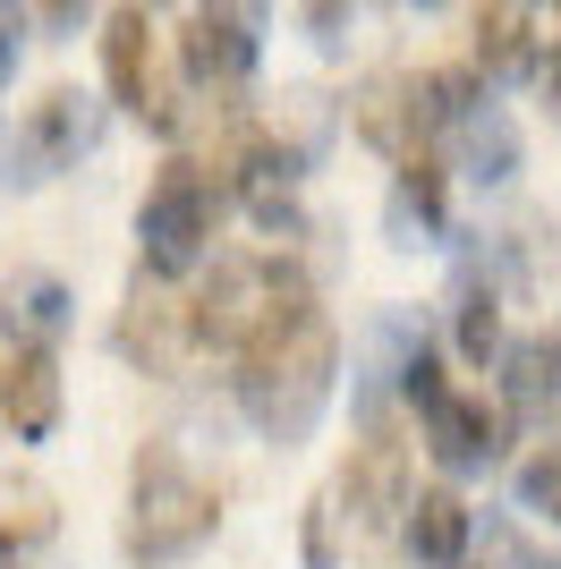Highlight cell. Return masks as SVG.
Masks as SVG:
<instances>
[{
    "mask_svg": "<svg viewBox=\"0 0 561 569\" xmlns=\"http://www.w3.org/2000/svg\"><path fill=\"white\" fill-rule=\"evenodd\" d=\"M315 315V289H306L298 263L280 256H222L205 272V289L187 298V349H222V357H256L280 332H298Z\"/></svg>",
    "mask_w": 561,
    "mask_h": 569,
    "instance_id": "obj_1",
    "label": "cell"
},
{
    "mask_svg": "<svg viewBox=\"0 0 561 569\" xmlns=\"http://www.w3.org/2000/svg\"><path fill=\"white\" fill-rule=\"evenodd\" d=\"M332 382H341V332L324 323V307L306 315L298 332H280L273 349L238 357V400H247L256 433L280 442V451L315 433V417L332 408Z\"/></svg>",
    "mask_w": 561,
    "mask_h": 569,
    "instance_id": "obj_2",
    "label": "cell"
},
{
    "mask_svg": "<svg viewBox=\"0 0 561 569\" xmlns=\"http://www.w3.org/2000/svg\"><path fill=\"white\" fill-rule=\"evenodd\" d=\"M222 527V493L187 468L170 442H137L128 468V552L137 561H179Z\"/></svg>",
    "mask_w": 561,
    "mask_h": 569,
    "instance_id": "obj_3",
    "label": "cell"
},
{
    "mask_svg": "<svg viewBox=\"0 0 561 569\" xmlns=\"http://www.w3.org/2000/svg\"><path fill=\"white\" fill-rule=\"evenodd\" d=\"M213 230H222V179L213 162H187L170 153L154 170V188L137 204V256H145V281H187L196 263H205Z\"/></svg>",
    "mask_w": 561,
    "mask_h": 569,
    "instance_id": "obj_4",
    "label": "cell"
},
{
    "mask_svg": "<svg viewBox=\"0 0 561 569\" xmlns=\"http://www.w3.org/2000/svg\"><path fill=\"white\" fill-rule=\"evenodd\" d=\"M94 137H102V111H94L86 94H69V86H51L43 102H26L18 137H9V179H18V188H43V179L86 162Z\"/></svg>",
    "mask_w": 561,
    "mask_h": 569,
    "instance_id": "obj_5",
    "label": "cell"
},
{
    "mask_svg": "<svg viewBox=\"0 0 561 569\" xmlns=\"http://www.w3.org/2000/svg\"><path fill=\"white\" fill-rule=\"evenodd\" d=\"M476 69L502 86L561 69V0H485L476 18Z\"/></svg>",
    "mask_w": 561,
    "mask_h": 569,
    "instance_id": "obj_6",
    "label": "cell"
},
{
    "mask_svg": "<svg viewBox=\"0 0 561 569\" xmlns=\"http://www.w3.org/2000/svg\"><path fill=\"white\" fill-rule=\"evenodd\" d=\"M179 77L196 94H238L256 77V18L230 0H196L179 18Z\"/></svg>",
    "mask_w": 561,
    "mask_h": 569,
    "instance_id": "obj_7",
    "label": "cell"
},
{
    "mask_svg": "<svg viewBox=\"0 0 561 569\" xmlns=\"http://www.w3.org/2000/svg\"><path fill=\"white\" fill-rule=\"evenodd\" d=\"M341 519L350 527H392L400 510H409V442H400V433H383L374 426L366 442H350V459H341Z\"/></svg>",
    "mask_w": 561,
    "mask_h": 569,
    "instance_id": "obj_8",
    "label": "cell"
},
{
    "mask_svg": "<svg viewBox=\"0 0 561 569\" xmlns=\"http://www.w3.org/2000/svg\"><path fill=\"white\" fill-rule=\"evenodd\" d=\"M417 426H425V451L443 459V468H485V459H502V408L460 391V382H443V391L417 408Z\"/></svg>",
    "mask_w": 561,
    "mask_h": 569,
    "instance_id": "obj_9",
    "label": "cell"
},
{
    "mask_svg": "<svg viewBox=\"0 0 561 569\" xmlns=\"http://www.w3.org/2000/svg\"><path fill=\"white\" fill-rule=\"evenodd\" d=\"M0 426L18 442H51V426H60V357L35 340H18L0 366Z\"/></svg>",
    "mask_w": 561,
    "mask_h": 569,
    "instance_id": "obj_10",
    "label": "cell"
},
{
    "mask_svg": "<svg viewBox=\"0 0 561 569\" xmlns=\"http://www.w3.org/2000/svg\"><path fill=\"white\" fill-rule=\"evenodd\" d=\"M111 340H119V357H128V366H145L154 382H170V375L187 366V307L137 281V298L119 307V332H111Z\"/></svg>",
    "mask_w": 561,
    "mask_h": 569,
    "instance_id": "obj_11",
    "label": "cell"
},
{
    "mask_svg": "<svg viewBox=\"0 0 561 569\" xmlns=\"http://www.w3.org/2000/svg\"><path fill=\"white\" fill-rule=\"evenodd\" d=\"M102 86H111L119 111L145 119V102H154V18H145V0H119L102 18Z\"/></svg>",
    "mask_w": 561,
    "mask_h": 569,
    "instance_id": "obj_12",
    "label": "cell"
},
{
    "mask_svg": "<svg viewBox=\"0 0 561 569\" xmlns=\"http://www.w3.org/2000/svg\"><path fill=\"white\" fill-rule=\"evenodd\" d=\"M468 545H476V519H468V501L451 485H425L409 501V561L417 569H460Z\"/></svg>",
    "mask_w": 561,
    "mask_h": 569,
    "instance_id": "obj_13",
    "label": "cell"
},
{
    "mask_svg": "<svg viewBox=\"0 0 561 569\" xmlns=\"http://www.w3.org/2000/svg\"><path fill=\"white\" fill-rule=\"evenodd\" d=\"M51 527H60V493L35 468H0V561L51 545Z\"/></svg>",
    "mask_w": 561,
    "mask_h": 569,
    "instance_id": "obj_14",
    "label": "cell"
},
{
    "mask_svg": "<svg viewBox=\"0 0 561 569\" xmlns=\"http://www.w3.org/2000/svg\"><path fill=\"white\" fill-rule=\"evenodd\" d=\"M350 128L366 144H383V153H417V119H409V77L400 69H383V77H366L350 94Z\"/></svg>",
    "mask_w": 561,
    "mask_h": 569,
    "instance_id": "obj_15",
    "label": "cell"
},
{
    "mask_svg": "<svg viewBox=\"0 0 561 569\" xmlns=\"http://www.w3.org/2000/svg\"><path fill=\"white\" fill-rule=\"evenodd\" d=\"M451 153H460L468 179H485V188H493V179H511V170H519V128L493 111V102H476V111L451 128Z\"/></svg>",
    "mask_w": 561,
    "mask_h": 569,
    "instance_id": "obj_16",
    "label": "cell"
},
{
    "mask_svg": "<svg viewBox=\"0 0 561 569\" xmlns=\"http://www.w3.org/2000/svg\"><path fill=\"white\" fill-rule=\"evenodd\" d=\"M69 323V281H51V272H26L18 289H9V332L35 340V349H51V332Z\"/></svg>",
    "mask_w": 561,
    "mask_h": 569,
    "instance_id": "obj_17",
    "label": "cell"
},
{
    "mask_svg": "<svg viewBox=\"0 0 561 569\" xmlns=\"http://www.w3.org/2000/svg\"><path fill=\"white\" fill-rule=\"evenodd\" d=\"M392 221L400 230H443V162H434V153H400Z\"/></svg>",
    "mask_w": 561,
    "mask_h": 569,
    "instance_id": "obj_18",
    "label": "cell"
},
{
    "mask_svg": "<svg viewBox=\"0 0 561 569\" xmlns=\"http://www.w3.org/2000/svg\"><path fill=\"white\" fill-rule=\"evenodd\" d=\"M544 400H561V332L511 349V408H544Z\"/></svg>",
    "mask_w": 561,
    "mask_h": 569,
    "instance_id": "obj_19",
    "label": "cell"
},
{
    "mask_svg": "<svg viewBox=\"0 0 561 569\" xmlns=\"http://www.w3.org/2000/svg\"><path fill=\"white\" fill-rule=\"evenodd\" d=\"M460 349H468V366H493V357H502V298H493V281L460 289Z\"/></svg>",
    "mask_w": 561,
    "mask_h": 569,
    "instance_id": "obj_20",
    "label": "cell"
},
{
    "mask_svg": "<svg viewBox=\"0 0 561 569\" xmlns=\"http://www.w3.org/2000/svg\"><path fill=\"white\" fill-rule=\"evenodd\" d=\"M519 501H528L544 527H561V433L528 459V468H519Z\"/></svg>",
    "mask_w": 561,
    "mask_h": 569,
    "instance_id": "obj_21",
    "label": "cell"
},
{
    "mask_svg": "<svg viewBox=\"0 0 561 569\" xmlns=\"http://www.w3.org/2000/svg\"><path fill=\"white\" fill-rule=\"evenodd\" d=\"M306 569H341V510L306 501Z\"/></svg>",
    "mask_w": 561,
    "mask_h": 569,
    "instance_id": "obj_22",
    "label": "cell"
},
{
    "mask_svg": "<svg viewBox=\"0 0 561 569\" xmlns=\"http://www.w3.org/2000/svg\"><path fill=\"white\" fill-rule=\"evenodd\" d=\"M18 43H26V0H0V94L18 77Z\"/></svg>",
    "mask_w": 561,
    "mask_h": 569,
    "instance_id": "obj_23",
    "label": "cell"
},
{
    "mask_svg": "<svg viewBox=\"0 0 561 569\" xmlns=\"http://www.w3.org/2000/svg\"><path fill=\"white\" fill-rule=\"evenodd\" d=\"M357 18V0H306V34H315V43H341V26H350Z\"/></svg>",
    "mask_w": 561,
    "mask_h": 569,
    "instance_id": "obj_24",
    "label": "cell"
},
{
    "mask_svg": "<svg viewBox=\"0 0 561 569\" xmlns=\"http://www.w3.org/2000/svg\"><path fill=\"white\" fill-rule=\"evenodd\" d=\"M77 9H86V0H35V18H43L51 34H69V26H77Z\"/></svg>",
    "mask_w": 561,
    "mask_h": 569,
    "instance_id": "obj_25",
    "label": "cell"
},
{
    "mask_svg": "<svg viewBox=\"0 0 561 569\" xmlns=\"http://www.w3.org/2000/svg\"><path fill=\"white\" fill-rule=\"evenodd\" d=\"M417 9H443V0H417Z\"/></svg>",
    "mask_w": 561,
    "mask_h": 569,
    "instance_id": "obj_26",
    "label": "cell"
}]
</instances>
